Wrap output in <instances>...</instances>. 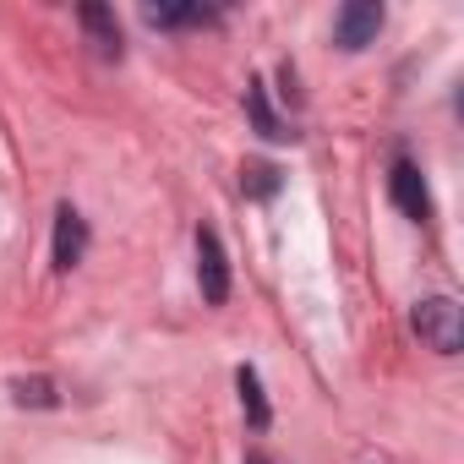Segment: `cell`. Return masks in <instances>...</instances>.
<instances>
[{
  "label": "cell",
  "mask_w": 464,
  "mask_h": 464,
  "mask_svg": "<svg viewBox=\"0 0 464 464\" xmlns=\"http://www.w3.org/2000/svg\"><path fill=\"white\" fill-rule=\"evenodd\" d=\"M410 323H415L426 350H437V355H459L464 350V312H459L453 295H426Z\"/></svg>",
  "instance_id": "cell-1"
},
{
  "label": "cell",
  "mask_w": 464,
  "mask_h": 464,
  "mask_svg": "<svg viewBox=\"0 0 464 464\" xmlns=\"http://www.w3.org/2000/svg\"><path fill=\"white\" fill-rule=\"evenodd\" d=\"M382 23H388V12L377 6V0H350V6H339V17H334V44L355 55V50L377 44Z\"/></svg>",
  "instance_id": "cell-2"
},
{
  "label": "cell",
  "mask_w": 464,
  "mask_h": 464,
  "mask_svg": "<svg viewBox=\"0 0 464 464\" xmlns=\"http://www.w3.org/2000/svg\"><path fill=\"white\" fill-rule=\"evenodd\" d=\"M197 285H202V301L208 306H224L229 301V257L218 246L213 229H197Z\"/></svg>",
  "instance_id": "cell-3"
},
{
  "label": "cell",
  "mask_w": 464,
  "mask_h": 464,
  "mask_svg": "<svg viewBox=\"0 0 464 464\" xmlns=\"http://www.w3.org/2000/svg\"><path fill=\"white\" fill-rule=\"evenodd\" d=\"M388 191H393V202H399L404 218H415V224L431 218V191H426V180H420V169H415L410 159H393V169H388Z\"/></svg>",
  "instance_id": "cell-4"
},
{
  "label": "cell",
  "mask_w": 464,
  "mask_h": 464,
  "mask_svg": "<svg viewBox=\"0 0 464 464\" xmlns=\"http://www.w3.org/2000/svg\"><path fill=\"white\" fill-rule=\"evenodd\" d=\"M82 252H88V224H82V213L72 202H61L55 208V268L72 274L82 263Z\"/></svg>",
  "instance_id": "cell-5"
},
{
  "label": "cell",
  "mask_w": 464,
  "mask_h": 464,
  "mask_svg": "<svg viewBox=\"0 0 464 464\" xmlns=\"http://www.w3.org/2000/svg\"><path fill=\"white\" fill-rule=\"evenodd\" d=\"M246 115H252L257 137H268V142H290V137H295V131L274 115V104H268V88H263V82H246Z\"/></svg>",
  "instance_id": "cell-6"
},
{
  "label": "cell",
  "mask_w": 464,
  "mask_h": 464,
  "mask_svg": "<svg viewBox=\"0 0 464 464\" xmlns=\"http://www.w3.org/2000/svg\"><path fill=\"white\" fill-rule=\"evenodd\" d=\"M77 17H82V28H88L93 50H99L104 61H115V55H121V28H115V17H110L104 6H82Z\"/></svg>",
  "instance_id": "cell-7"
},
{
  "label": "cell",
  "mask_w": 464,
  "mask_h": 464,
  "mask_svg": "<svg viewBox=\"0 0 464 464\" xmlns=\"http://www.w3.org/2000/svg\"><path fill=\"white\" fill-rule=\"evenodd\" d=\"M236 388H241V410H246L252 431H263V426L274 420V410H268V399H263V382H257V372H252V366H241V372H236Z\"/></svg>",
  "instance_id": "cell-8"
},
{
  "label": "cell",
  "mask_w": 464,
  "mask_h": 464,
  "mask_svg": "<svg viewBox=\"0 0 464 464\" xmlns=\"http://www.w3.org/2000/svg\"><path fill=\"white\" fill-rule=\"evenodd\" d=\"M279 186H285V175H279V164H268V159H257V164H246V169H241V191H246V197H257V202L279 197Z\"/></svg>",
  "instance_id": "cell-9"
},
{
  "label": "cell",
  "mask_w": 464,
  "mask_h": 464,
  "mask_svg": "<svg viewBox=\"0 0 464 464\" xmlns=\"http://www.w3.org/2000/svg\"><path fill=\"white\" fill-rule=\"evenodd\" d=\"M148 23L153 28H202V23H213V12H202V6H148Z\"/></svg>",
  "instance_id": "cell-10"
},
{
  "label": "cell",
  "mask_w": 464,
  "mask_h": 464,
  "mask_svg": "<svg viewBox=\"0 0 464 464\" xmlns=\"http://www.w3.org/2000/svg\"><path fill=\"white\" fill-rule=\"evenodd\" d=\"M12 399L17 404H34V410H50L55 404V382L50 377H17L12 382Z\"/></svg>",
  "instance_id": "cell-11"
},
{
  "label": "cell",
  "mask_w": 464,
  "mask_h": 464,
  "mask_svg": "<svg viewBox=\"0 0 464 464\" xmlns=\"http://www.w3.org/2000/svg\"><path fill=\"white\" fill-rule=\"evenodd\" d=\"M246 464H268V459H263V453H246Z\"/></svg>",
  "instance_id": "cell-12"
}]
</instances>
